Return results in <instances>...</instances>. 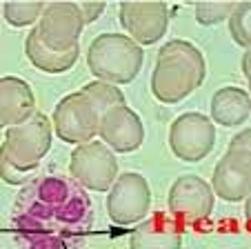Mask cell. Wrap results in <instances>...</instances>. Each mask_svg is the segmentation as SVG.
<instances>
[{
    "label": "cell",
    "mask_w": 251,
    "mask_h": 249,
    "mask_svg": "<svg viewBox=\"0 0 251 249\" xmlns=\"http://www.w3.org/2000/svg\"><path fill=\"white\" fill-rule=\"evenodd\" d=\"M251 113L249 91L242 87H223L211 98V118L223 127H240Z\"/></svg>",
    "instance_id": "obj_15"
},
{
    "label": "cell",
    "mask_w": 251,
    "mask_h": 249,
    "mask_svg": "<svg viewBox=\"0 0 251 249\" xmlns=\"http://www.w3.org/2000/svg\"><path fill=\"white\" fill-rule=\"evenodd\" d=\"M76 7H78V11H80L85 25L98 20V16L104 11V2H76Z\"/></svg>",
    "instance_id": "obj_22"
},
{
    "label": "cell",
    "mask_w": 251,
    "mask_h": 249,
    "mask_svg": "<svg viewBox=\"0 0 251 249\" xmlns=\"http://www.w3.org/2000/svg\"><path fill=\"white\" fill-rule=\"evenodd\" d=\"M98 136L109 149L129 154L140 149V145L145 142V127L129 105H120L100 116Z\"/></svg>",
    "instance_id": "obj_12"
},
{
    "label": "cell",
    "mask_w": 251,
    "mask_h": 249,
    "mask_svg": "<svg viewBox=\"0 0 251 249\" xmlns=\"http://www.w3.org/2000/svg\"><path fill=\"white\" fill-rule=\"evenodd\" d=\"M118 16L136 45L158 43L169 27V7L165 2H120Z\"/></svg>",
    "instance_id": "obj_10"
},
{
    "label": "cell",
    "mask_w": 251,
    "mask_h": 249,
    "mask_svg": "<svg viewBox=\"0 0 251 249\" xmlns=\"http://www.w3.org/2000/svg\"><path fill=\"white\" fill-rule=\"evenodd\" d=\"M80 91L87 96V98H89V103L96 107L98 116L107 113L109 109H114V107H120V105H127V103H125L123 91H120L116 85H109V83H102V80H96V83H89V85H85Z\"/></svg>",
    "instance_id": "obj_17"
},
{
    "label": "cell",
    "mask_w": 251,
    "mask_h": 249,
    "mask_svg": "<svg viewBox=\"0 0 251 249\" xmlns=\"http://www.w3.org/2000/svg\"><path fill=\"white\" fill-rule=\"evenodd\" d=\"M142 47L125 33H100L91 40L87 52V67L102 83L127 85L140 74Z\"/></svg>",
    "instance_id": "obj_2"
},
{
    "label": "cell",
    "mask_w": 251,
    "mask_h": 249,
    "mask_svg": "<svg viewBox=\"0 0 251 249\" xmlns=\"http://www.w3.org/2000/svg\"><path fill=\"white\" fill-rule=\"evenodd\" d=\"M25 54H27L29 62L45 74H65L67 69H71L78 62L80 47L67 49V52H53V49L45 47L36 27H33L29 36L25 38Z\"/></svg>",
    "instance_id": "obj_16"
},
{
    "label": "cell",
    "mask_w": 251,
    "mask_h": 249,
    "mask_svg": "<svg viewBox=\"0 0 251 249\" xmlns=\"http://www.w3.org/2000/svg\"><path fill=\"white\" fill-rule=\"evenodd\" d=\"M216 145V127L202 113H182L169 129V147L176 158L185 163H198L207 158Z\"/></svg>",
    "instance_id": "obj_6"
},
{
    "label": "cell",
    "mask_w": 251,
    "mask_h": 249,
    "mask_svg": "<svg viewBox=\"0 0 251 249\" xmlns=\"http://www.w3.org/2000/svg\"><path fill=\"white\" fill-rule=\"evenodd\" d=\"M45 2H7L2 7L5 18L11 27H27L43 16Z\"/></svg>",
    "instance_id": "obj_18"
},
{
    "label": "cell",
    "mask_w": 251,
    "mask_h": 249,
    "mask_svg": "<svg viewBox=\"0 0 251 249\" xmlns=\"http://www.w3.org/2000/svg\"><path fill=\"white\" fill-rule=\"evenodd\" d=\"M131 249H180L182 247V222L169 214L156 212L140 222L129 238Z\"/></svg>",
    "instance_id": "obj_13"
},
{
    "label": "cell",
    "mask_w": 251,
    "mask_h": 249,
    "mask_svg": "<svg viewBox=\"0 0 251 249\" xmlns=\"http://www.w3.org/2000/svg\"><path fill=\"white\" fill-rule=\"evenodd\" d=\"M211 192L227 202H240L251 192V151L229 149L213 169Z\"/></svg>",
    "instance_id": "obj_11"
},
{
    "label": "cell",
    "mask_w": 251,
    "mask_h": 249,
    "mask_svg": "<svg viewBox=\"0 0 251 249\" xmlns=\"http://www.w3.org/2000/svg\"><path fill=\"white\" fill-rule=\"evenodd\" d=\"M85 27L76 2H49L38 18V31L45 47L53 52H67L78 47V38Z\"/></svg>",
    "instance_id": "obj_8"
},
{
    "label": "cell",
    "mask_w": 251,
    "mask_h": 249,
    "mask_svg": "<svg viewBox=\"0 0 251 249\" xmlns=\"http://www.w3.org/2000/svg\"><path fill=\"white\" fill-rule=\"evenodd\" d=\"M53 127L45 113L36 111L29 120L20 122L16 127L7 129L5 145L0 151L5 154L7 163L20 174L31 176L33 169H38V163L51 147Z\"/></svg>",
    "instance_id": "obj_3"
},
{
    "label": "cell",
    "mask_w": 251,
    "mask_h": 249,
    "mask_svg": "<svg viewBox=\"0 0 251 249\" xmlns=\"http://www.w3.org/2000/svg\"><path fill=\"white\" fill-rule=\"evenodd\" d=\"M249 16H251V5L249 2H238L233 11L229 14V31H231L233 40L240 47L249 49L251 45V31H249Z\"/></svg>",
    "instance_id": "obj_19"
},
{
    "label": "cell",
    "mask_w": 251,
    "mask_h": 249,
    "mask_svg": "<svg viewBox=\"0 0 251 249\" xmlns=\"http://www.w3.org/2000/svg\"><path fill=\"white\" fill-rule=\"evenodd\" d=\"M169 212L178 222L198 225L213 212V192L200 176H180L169 189Z\"/></svg>",
    "instance_id": "obj_9"
},
{
    "label": "cell",
    "mask_w": 251,
    "mask_h": 249,
    "mask_svg": "<svg viewBox=\"0 0 251 249\" xmlns=\"http://www.w3.org/2000/svg\"><path fill=\"white\" fill-rule=\"evenodd\" d=\"M0 178L5 180V183H9V185H20V183H25L29 176H27V174H20V171H16L14 167L7 163L5 154L0 151Z\"/></svg>",
    "instance_id": "obj_21"
},
{
    "label": "cell",
    "mask_w": 251,
    "mask_h": 249,
    "mask_svg": "<svg viewBox=\"0 0 251 249\" xmlns=\"http://www.w3.org/2000/svg\"><path fill=\"white\" fill-rule=\"evenodd\" d=\"M151 207V189L145 176L125 171L114 180L107 198V214L116 225H133L145 221Z\"/></svg>",
    "instance_id": "obj_5"
},
{
    "label": "cell",
    "mask_w": 251,
    "mask_h": 249,
    "mask_svg": "<svg viewBox=\"0 0 251 249\" xmlns=\"http://www.w3.org/2000/svg\"><path fill=\"white\" fill-rule=\"evenodd\" d=\"M71 176L91 192H107L118 178V160L100 140H89L71 151Z\"/></svg>",
    "instance_id": "obj_4"
},
{
    "label": "cell",
    "mask_w": 251,
    "mask_h": 249,
    "mask_svg": "<svg viewBox=\"0 0 251 249\" xmlns=\"http://www.w3.org/2000/svg\"><path fill=\"white\" fill-rule=\"evenodd\" d=\"M229 149L251 151V134H249V129H245V132H240L238 136H233V140H231V145H229Z\"/></svg>",
    "instance_id": "obj_23"
},
{
    "label": "cell",
    "mask_w": 251,
    "mask_h": 249,
    "mask_svg": "<svg viewBox=\"0 0 251 249\" xmlns=\"http://www.w3.org/2000/svg\"><path fill=\"white\" fill-rule=\"evenodd\" d=\"M242 76L249 78V52H245V56H242Z\"/></svg>",
    "instance_id": "obj_24"
},
{
    "label": "cell",
    "mask_w": 251,
    "mask_h": 249,
    "mask_svg": "<svg viewBox=\"0 0 251 249\" xmlns=\"http://www.w3.org/2000/svg\"><path fill=\"white\" fill-rule=\"evenodd\" d=\"M36 113V98L23 78H0V129L16 127Z\"/></svg>",
    "instance_id": "obj_14"
},
{
    "label": "cell",
    "mask_w": 251,
    "mask_h": 249,
    "mask_svg": "<svg viewBox=\"0 0 251 249\" xmlns=\"http://www.w3.org/2000/svg\"><path fill=\"white\" fill-rule=\"evenodd\" d=\"M236 2H198L196 5V20L200 25H218L229 18Z\"/></svg>",
    "instance_id": "obj_20"
},
{
    "label": "cell",
    "mask_w": 251,
    "mask_h": 249,
    "mask_svg": "<svg viewBox=\"0 0 251 249\" xmlns=\"http://www.w3.org/2000/svg\"><path fill=\"white\" fill-rule=\"evenodd\" d=\"M204 74V56L196 45L187 40H169L158 52L151 74V91L160 103H180L202 85Z\"/></svg>",
    "instance_id": "obj_1"
},
{
    "label": "cell",
    "mask_w": 251,
    "mask_h": 249,
    "mask_svg": "<svg viewBox=\"0 0 251 249\" xmlns=\"http://www.w3.org/2000/svg\"><path fill=\"white\" fill-rule=\"evenodd\" d=\"M100 116L96 107L89 103L82 91L69 94L56 105L53 111V125L56 136L71 145H82V142L94 140L98 134Z\"/></svg>",
    "instance_id": "obj_7"
}]
</instances>
